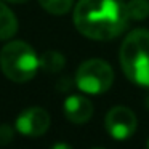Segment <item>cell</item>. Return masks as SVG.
Segmentation results:
<instances>
[{"label":"cell","instance_id":"obj_10","mask_svg":"<svg viewBox=\"0 0 149 149\" xmlns=\"http://www.w3.org/2000/svg\"><path fill=\"white\" fill-rule=\"evenodd\" d=\"M127 5L130 19H146L149 16V0H130Z\"/></svg>","mask_w":149,"mask_h":149},{"label":"cell","instance_id":"obj_1","mask_svg":"<svg viewBox=\"0 0 149 149\" xmlns=\"http://www.w3.org/2000/svg\"><path fill=\"white\" fill-rule=\"evenodd\" d=\"M128 11L122 0H80L74 10V24L93 40H111L128 26Z\"/></svg>","mask_w":149,"mask_h":149},{"label":"cell","instance_id":"obj_4","mask_svg":"<svg viewBox=\"0 0 149 149\" xmlns=\"http://www.w3.org/2000/svg\"><path fill=\"white\" fill-rule=\"evenodd\" d=\"M114 82V71L103 59H88L82 63L75 74L79 90L88 95H101L111 88Z\"/></svg>","mask_w":149,"mask_h":149},{"label":"cell","instance_id":"obj_15","mask_svg":"<svg viewBox=\"0 0 149 149\" xmlns=\"http://www.w3.org/2000/svg\"><path fill=\"white\" fill-rule=\"evenodd\" d=\"M146 107H148V111H149V96L146 98Z\"/></svg>","mask_w":149,"mask_h":149},{"label":"cell","instance_id":"obj_16","mask_svg":"<svg viewBox=\"0 0 149 149\" xmlns=\"http://www.w3.org/2000/svg\"><path fill=\"white\" fill-rule=\"evenodd\" d=\"M91 149H103V148H91Z\"/></svg>","mask_w":149,"mask_h":149},{"label":"cell","instance_id":"obj_7","mask_svg":"<svg viewBox=\"0 0 149 149\" xmlns=\"http://www.w3.org/2000/svg\"><path fill=\"white\" fill-rule=\"evenodd\" d=\"M64 114L71 122L85 123L93 116V106L90 100L82 95H71L64 101Z\"/></svg>","mask_w":149,"mask_h":149},{"label":"cell","instance_id":"obj_17","mask_svg":"<svg viewBox=\"0 0 149 149\" xmlns=\"http://www.w3.org/2000/svg\"><path fill=\"white\" fill-rule=\"evenodd\" d=\"M148 149H149V141H148Z\"/></svg>","mask_w":149,"mask_h":149},{"label":"cell","instance_id":"obj_9","mask_svg":"<svg viewBox=\"0 0 149 149\" xmlns=\"http://www.w3.org/2000/svg\"><path fill=\"white\" fill-rule=\"evenodd\" d=\"M40 59V68L47 72H58L64 68L66 59L61 53L58 52H47L45 55H42Z\"/></svg>","mask_w":149,"mask_h":149},{"label":"cell","instance_id":"obj_12","mask_svg":"<svg viewBox=\"0 0 149 149\" xmlns=\"http://www.w3.org/2000/svg\"><path fill=\"white\" fill-rule=\"evenodd\" d=\"M13 128L10 125H0V146H5L13 141Z\"/></svg>","mask_w":149,"mask_h":149},{"label":"cell","instance_id":"obj_2","mask_svg":"<svg viewBox=\"0 0 149 149\" xmlns=\"http://www.w3.org/2000/svg\"><path fill=\"white\" fill-rule=\"evenodd\" d=\"M120 66L128 80L149 88V31L136 29L123 39Z\"/></svg>","mask_w":149,"mask_h":149},{"label":"cell","instance_id":"obj_6","mask_svg":"<svg viewBox=\"0 0 149 149\" xmlns=\"http://www.w3.org/2000/svg\"><path fill=\"white\" fill-rule=\"evenodd\" d=\"M50 127V114L40 106L24 109L16 119V130L24 136H42Z\"/></svg>","mask_w":149,"mask_h":149},{"label":"cell","instance_id":"obj_13","mask_svg":"<svg viewBox=\"0 0 149 149\" xmlns=\"http://www.w3.org/2000/svg\"><path fill=\"white\" fill-rule=\"evenodd\" d=\"M52 149H72V146L68 144V143H55L52 146Z\"/></svg>","mask_w":149,"mask_h":149},{"label":"cell","instance_id":"obj_8","mask_svg":"<svg viewBox=\"0 0 149 149\" xmlns=\"http://www.w3.org/2000/svg\"><path fill=\"white\" fill-rule=\"evenodd\" d=\"M18 31V19L13 11L0 2V40L10 39Z\"/></svg>","mask_w":149,"mask_h":149},{"label":"cell","instance_id":"obj_3","mask_svg":"<svg viewBox=\"0 0 149 149\" xmlns=\"http://www.w3.org/2000/svg\"><path fill=\"white\" fill-rule=\"evenodd\" d=\"M0 66L10 80L27 82L37 74L40 59L29 43L15 40L3 47L0 53Z\"/></svg>","mask_w":149,"mask_h":149},{"label":"cell","instance_id":"obj_11","mask_svg":"<svg viewBox=\"0 0 149 149\" xmlns=\"http://www.w3.org/2000/svg\"><path fill=\"white\" fill-rule=\"evenodd\" d=\"M39 3L52 15H64L71 10L72 0H39Z\"/></svg>","mask_w":149,"mask_h":149},{"label":"cell","instance_id":"obj_14","mask_svg":"<svg viewBox=\"0 0 149 149\" xmlns=\"http://www.w3.org/2000/svg\"><path fill=\"white\" fill-rule=\"evenodd\" d=\"M8 2H11V3H24L27 0H8Z\"/></svg>","mask_w":149,"mask_h":149},{"label":"cell","instance_id":"obj_5","mask_svg":"<svg viewBox=\"0 0 149 149\" xmlns=\"http://www.w3.org/2000/svg\"><path fill=\"white\" fill-rule=\"evenodd\" d=\"M106 130L114 139H127L136 130V117L128 107L116 106L106 114Z\"/></svg>","mask_w":149,"mask_h":149}]
</instances>
